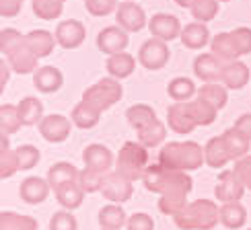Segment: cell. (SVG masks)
I'll return each instance as SVG.
<instances>
[{
  "label": "cell",
  "mask_w": 251,
  "mask_h": 230,
  "mask_svg": "<svg viewBox=\"0 0 251 230\" xmlns=\"http://www.w3.org/2000/svg\"><path fill=\"white\" fill-rule=\"evenodd\" d=\"M187 195H190V193H185V191L163 193V195L159 197V210H161V214L171 216V218L177 216L187 204H190V202H187Z\"/></svg>",
  "instance_id": "ab89813d"
},
{
  "label": "cell",
  "mask_w": 251,
  "mask_h": 230,
  "mask_svg": "<svg viewBox=\"0 0 251 230\" xmlns=\"http://www.w3.org/2000/svg\"><path fill=\"white\" fill-rule=\"evenodd\" d=\"M0 230H37V220L27 214L2 210L0 212Z\"/></svg>",
  "instance_id": "74e56055"
},
{
  "label": "cell",
  "mask_w": 251,
  "mask_h": 230,
  "mask_svg": "<svg viewBox=\"0 0 251 230\" xmlns=\"http://www.w3.org/2000/svg\"><path fill=\"white\" fill-rule=\"evenodd\" d=\"M124 2H134V0H124Z\"/></svg>",
  "instance_id": "9f6ffc18"
},
{
  "label": "cell",
  "mask_w": 251,
  "mask_h": 230,
  "mask_svg": "<svg viewBox=\"0 0 251 230\" xmlns=\"http://www.w3.org/2000/svg\"><path fill=\"white\" fill-rule=\"evenodd\" d=\"M97 222L101 230H122L126 228V222H128V214L124 212V207L120 204H109L99 210Z\"/></svg>",
  "instance_id": "4316f807"
},
{
  "label": "cell",
  "mask_w": 251,
  "mask_h": 230,
  "mask_svg": "<svg viewBox=\"0 0 251 230\" xmlns=\"http://www.w3.org/2000/svg\"><path fill=\"white\" fill-rule=\"evenodd\" d=\"M149 31L152 33V37L156 39H163V41H173V39H179L181 35V23L179 19L171 13H156L149 19Z\"/></svg>",
  "instance_id": "9a60e30c"
},
{
  "label": "cell",
  "mask_w": 251,
  "mask_h": 230,
  "mask_svg": "<svg viewBox=\"0 0 251 230\" xmlns=\"http://www.w3.org/2000/svg\"><path fill=\"white\" fill-rule=\"evenodd\" d=\"M149 148L140 142L128 140L124 142L116 156V169L120 175H124L130 181H142L144 171L149 169Z\"/></svg>",
  "instance_id": "8992f818"
},
{
  "label": "cell",
  "mask_w": 251,
  "mask_h": 230,
  "mask_svg": "<svg viewBox=\"0 0 251 230\" xmlns=\"http://www.w3.org/2000/svg\"><path fill=\"white\" fill-rule=\"evenodd\" d=\"M173 222L181 230H212L221 222V207L214 200H194L183 210L173 216Z\"/></svg>",
  "instance_id": "277c9868"
},
{
  "label": "cell",
  "mask_w": 251,
  "mask_h": 230,
  "mask_svg": "<svg viewBox=\"0 0 251 230\" xmlns=\"http://www.w3.org/2000/svg\"><path fill=\"white\" fill-rule=\"evenodd\" d=\"M167 125L175 134H192L198 128L185 103H173L167 107Z\"/></svg>",
  "instance_id": "44dd1931"
},
{
  "label": "cell",
  "mask_w": 251,
  "mask_h": 230,
  "mask_svg": "<svg viewBox=\"0 0 251 230\" xmlns=\"http://www.w3.org/2000/svg\"><path fill=\"white\" fill-rule=\"evenodd\" d=\"M245 193V185L239 179V175L235 173V169L223 171L218 175L216 185H214V197L221 204H228V202H241V197Z\"/></svg>",
  "instance_id": "7c38bea8"
},
{
  "label": "cell",
  "mask_w": 251,
  "mask_h": 230,
  "mask_svg": "<svg viewBox=\"0 0 251 230\" xmlns=\"http://www.w3.org/2000/svg\"><path fill=\"white\" fill-rule=\"evenodd\" d=\"M66 0H31V8L37 19L41 21H54L62 15Z\"/></svg>",
  "instance_id": "60d3db41"
},
{
  "label": "cell",
  "mask_w": 251,
  "mask_h": 230,
  "mask_svg": "<svg viewBox=\"0 0 251 230\" xmlns=\"http://www.w3.org/2000/svg\"><path fill=\"white\" fill-rule=\"evenodd\" d=\"M194 2H196V0H175V4L181 6V8H192Z\"/></svg>",
  "instance_id": "db71d44e"
},
{
  "label": "cell",
  "mask_w": 251,
  "mask_h": 230,
  "mask_svg": "<svg viewBox=\"0 0 251 230\" xmlns=\"http://www.w3.org/2000/svg\"><path fill=\"white\" fill-rule=\"evenodd\" d=\"M136 134H138V142L144 144L146 148H156V146H163L167 140V125L161 119H154Z\"/></svg>",
  "instance_id": "d590c367"
},
{
  "label": "cell",
  "mask_w": 251,
  "mask_h": 230,
  "mask_svg": "<svg viewBox=\"0 0 251 230\" xmlns=\"http://www.w3.org/2000/svg\"><path fill=\"white\" fill-rule=\"evenodd\" d=\"M126 230H154V220H152L151 214H146V212H136V214L128 216Z\"/></svg>",
  "instance_id": "c3c4849f"
},
{
  "label": "cell",
  "mask_w": 251,
  "mask_h": 230,
  "mask_svg": "<svg viewBox=\"0 0 251 230\" xmlns=\"http://www.w3.org/2000/svg\"><path fill=\"white\" fill-rule=\"evenodd\" d=\"M221 138H223V142H225L226 150H228V154H231L233 161H239V159H243V156L249 154L251 140L245 138V136L239 132V130L228 128V130H225V132L221 134Z\"/></svg>",
  "instance_id": "1f68e13d"
},
{
  "label": "cell",
  "mask_w": 251,
  "mask_h": 230,
  "mask_svg": "<svg viewBox=\"0 0 251 230\" xmlns=\"http://www.w3.org/2000/svg\"><path fill=\"white\" fill-rule=\"evenodd\" d=\"M218 8H221V2H218V0H196L190 8V13L198 23H210V21L218 15Z\"/></svg>",
  "instance_id": "b9f144b4"
},
{
  "label": "cell",
  "mask_w": 251,
  "mask_h": 230,
  "mask_svg": "<svg viewBox=\"0 0 251 230\" xmlns=\"http://www.w3.org/2000/svg\"><path fill=\"white\" fill-rule=\"evenodd\" d=\"M159 164L173 171H185V173L198 171L202 164H206L204 146H200L194 140L165 142L163 148L159 150Z\"/></svg>",
  "instance_id": "7a4b0ae2"
},
{
  "label": "cell",
  "mask_w": 251,
  "mask_h": 230,
  "mask_svg": "<svg viewBox=\"0 0 251 230\" xmlns=\"http://www.w3.org/2000/svg\"><path fill=\"white\" fill-rule=\"evenodd\" d=\"M179 39L187 49H204L212 41L210 29L206 27V23H198V21H194V23L183 27Z\"/></svg>",
  "instance_id": "7402d4cb"
},
{
  "label": "cell",
  "mask_w": 251,
  "mask_h": 230,
  "mask_svg": "<svg viewBox=\"0 0 251 230\" xmlns=\"http://www.w3.org/2000/svg\"><path fill=\"white\" fill-rule=\"evenodd\" d=\"M167 95L173 99V103H185V101H192L198 95V87L192 78L175 76L169 85H167Z\"/></svg>",
  "instance_id": "e575fe53"
},
{
  "label": "cell",
  "mask_w": 251,
  "mask_h": 230,
  "mask_svg": "<svg viewBox=\"0 0 251 230\" xmlns=\"http://www.w3.org/2000/svg\"><path fill=\"white\" fill-rule=\"evenodd\" d=\"M185 105H187V111H190L192 115V119L196 121L198 128H204V125H212L216 121V115H218V109L212 105V103H208L200 97H196L192 101H185Z\"/></svg>",
  "instance_id": "484cf974"
},
{
  "label": "cell",
  "mask_w": 251,
  "mask_h": 230,
  "mask_svg": "<svg viewBox=\"0 0 251 230\" xmlns=\"http://www.w3.org/2000/svg\"><path fill=\"white\" fill-rule=\"evenodd\" d=\"M17 109H19L21 123H23L25 128H31V125H39L41 119L46 117V115H44V103H41L37 97H25V99H21Z\"/></svg>",
  "instance_id": "f1b7e54d"
},
{
  "label": "cell",
  "mask_w": 251,
  "mask_h": 230,
  "mask_svg": "<svg viewBox=\"0 0 251 230\" xmlns=\"http://www.w3.org/2000/svg\"><path fill=\"white\" fill-rule=\"evenodd\" d=\"M171 58V49L167 46V41L151 37L146 39L138 49V62L140 66H144L146 70H161L167 66V62Z\"/></svg>",
  "instance_id": "ba28073f"
},
{
  "label": "cell",
  "mask_w": 251,
  "mask_h": 230,
  "mask_svg": "<svg viewBox=\"0 0 251 230\" xmlns=\"http://www.w3.org/2000/svg\"><path fill=\"white\" fill-rule=\"evenodd\" d=\"M10 72H13V68H10V64L2 58L0 60V91L4 92L6 85H8V80H10Z\"/></svg>",
  "instance_id": "f5cc1de1"
},
{
  "label": "cell",
  "mask_w": 251,
  "mask_h": 230,
  "mask_svg": "<svg viewBox=\"0 0 251 230\" xmlns=\"http://www.w3.org/2000/svg\"><path fill=\"white\" fill-rule=\"evenodd\" d=\"M126 119H128V123L138 132L159 117H156V113L151 105H146V103H136V105L128 107V111H126Z\"/></svg>",
  "instance_id": "f35d334b"
},
{
  "label": "cell",
  "mask_w": 251,
  "mask_h": 230,
  "mask_svg": "<svg viewBox=\"0 0 251 230\" xmlns=\"http://www.w3.org/2000/svg\"><path fill=\"white\" fill-rule=\"evenodd\" d=\"M124 97V87L118 78H101L95 85H91L85 92H82V101L89 103L91 107H95L97 111H107L111 109L116 103H120V99Z\"/></svg>",
  "instance_id": "52a82bcc"
},
{
  "label": "cell",
  "mask_w": 251,
  "mask_h": 230,
  "mask_svg": "<svg viewBox=\"0 0 251 230\" xmlns=\"http://www.w3.org/2000/svg\"><path fill=\"white\" fill-rule=\"evenodd\" d=\"M103 177H105V175H99V173L91 171V169H80L76 181H78L80 189L85 191V193H97V191H101Z\"/></svg>",
  "instance_id": "f6af8a7d"
},
{
  "label": "cell",
  "mask_w": 251,
  "mask_h": 230,
  "mask_svg": "<svg viewBox=\"0 0 251 230\" xmlns=\"http://www.w3.org/2000/svg\"><path fill=\"white\" fill-rule=\"evenodd\" d=\"M235 173L239 175V179L243 181L245 189L251 191V154L243 156V159L235 161Z\"/></svg>",
  "instance_id": "681fc988"
},
{
  "label": "cell",
  "mask_w": 251,
  "mask_h": 230,
  "mask_svg": "<svg viewBox=\"0 0 251 230\" xmlns=\"http://www.w3.org/2000/svg\"><path fill=\"white\" fill-rule=\"evenodd\" d=\"M221 224L228 230H239L247 224V210L241 202H228L221 206Z\"/></svg>",
  "instance_id": "d6a6232c"
},
{
  "label": "cell",
  "mask_w": 251,
  "mask_h": 230,
  "mask_svg": "<svg viewBox=\"0 0 251 230\" xmlns=\"http://www.w3.org/2000/svg\"><path fill=\"white\" fill-rule=\"evenodd\" d=\"M64 85V74H62V70L56 68V66H39L33 74V87L44 92V95H51V92H56L62 89Z\"/></svg>",
  "instance_id": "ffe728a7"
},
{
  "label": "cell",
  "mask_w": 251,
  "mask_h": 230,
  "mask_svg": "<svg viewBox=\"0 0 251 230\" xmlns=\"http://www.w3.org/2000/svg\"><path fill=\"white\" fill-rule=\"evenodd\" d=\"M249 230H251V228H249Z\"/></svg>",
  "instance_id": "680465c9"
},
{
  "label": "cell",
  "mask_w": 251,
  "mask_h": 230,
  "mask_svg": "<svg viewBox=\"0 0 251 230\" xmlns=\"http://www.w3.org/2000/svg\"><path fill=\"white\" fill-rule=\"evenodd\" d=\"M50 230H78V222L70 210H58L50 218Z\"/></svg>",
  "instance_id": "bcb514c9"
},
{
  "label": "cell",
  "mask_w": 251,
  "mask_h": 230,
  "mask_svg": "<svg viewBox=\"0 0 251 230\" xmlns=\"http://www.w3.org/2000/svg\"><path fill=\"white\" fill-rule=\"evenodd\" d=\"M78 173H80V171H78L72 162L60 161V162H56V164L50 166L46 179L50 181L51 191H56L58 187H62V185H66V183H70V181H76V179H78Z\"/></svg>",
  "instance_id": "83f0119b"
},
{
  "label": "cell",
  "mask_w": 251,
  "mask_h": 230,
  "mask_svg": "<svg viewBox=\"0 0 251 230\" xmlns=\"http://www.w3.org/2000/svg\"><path fill=\"white\" fill-rule=\"evenodd\" d=\"M204 161L210 169H225L233 161L221 136H214L204 144Z\"/></svg>",
  "instance_id": "603a6c76"
},
{
  "label": "cell",
  "mask_w": 251,
  "mask_h": 230,
  "mask_svg": "<svg viewBox=\"0 0 251 230\" xmlns=\"http://www.w3.org/2000/svg\"><path fill=\"white\" fill-rule=\"evenodd\" d=\"M218 2H231V0H218Z\"/></svg>",
  "instance_id": "11a10c76"
},
{
  "label": "cell",
  "mask_w": 251,
  "mask_h": 230,
  "mask_svg": "<svg viewBox=\"0 0 251 230\" xmlns=\"http://www.w3.org/2000/svg\"><path fill=\"white\" fill-rule=\"evenodd\" d=\"M51 193V187L48 179H41V177H27L25 181H21L19 187V197L29 206H37L44 204Z\"/></svg>",
  "instance_id": "ac0fdd59"
},
{
  "label": "cell",
  "mask_w": 251,
  "mask_h": 230,
  "mask_svg": "<svg viewBox=\"0 0 251 230\" xmlns=\"http://www.w3.org/2000/svg\"><path fill=\"white\" fill-rule=\"evenodd\" d=\"M99 193L111 204H126L134 193V181L126 179L118 171H111L103 177V185Z\"/></svg>",
  "instance_id": "9c48e42d"
},
{
  "label": "cell",
  "mask_w": 251,
  "mask_h": 230,
  "mask_svg": "<svg viewBox=\"0 0 251 230\" xmlns=\"http://www.w3.org/2000/svg\"><path fill=\"white\" fill-rule=\"evenodd\" d=\"M54 195H56L58 204L64 207V210L75 212L76 207L82 206V200H85V195H87V193L80 189L78 181H70V183H66V185L58 187V189L54 191Z\"/></svg>",
  "instance_id": "f546056e"
},
{
  "label": "cell",
  "mask_w": 251,
  "mask_h": 230,
  "mask_svg": "<svg viewBox=\"0 0 251 230\" xmlns=\"http://www.w3.org/2000/svg\"><path fill=\"white\" fill-rule=\"evenodd\" d=\"M251 78V70L245 62L235 60V62H225L221 82L228 91H241L247 87V82Z\"/></svg>",
  "instance_id": "d6986e66"
},
{
  "label": "cell",
  "mask_w": 251,
  "mask_h": 230,
  "mask_svg": "<svg viewBox=\"0 0 251 230\" xmlns=\"http://www.w3.org/2000/svg\"><path fill=\"white\" fill-rule=\"evenodd\" d=\"M82 162H85V169H91L99 175H107L111 169H116V156L105 144H89L82 150Z\"/></svg>",
  "instance_id": "8fae6325"
},
{
  "label": "cell",
  "mask_w": 251,
  "mask_h": 230,
  "mask_svg": "<svg viewBox=\"0 0 251 230\" xmlns=\"http://www.w3.org/2000/svg\"><path fill=\"white\" fill-rule=\"evenodd\" d=\"M233 128H235V130H239V132H241V134L245 136V138H249V140H251V113H243V115H239Z\"/></svg>",
  "instance_id": "816d5d0a"
},
{
  "label": "cell",
  "mask_w": 251,
  "mask_h": 230,
  "mask_svg": "<svg viewBox=\"0 0 251 230\" xmlns=\"http://www.w3.org/2000/svg\"><path fill=\"white\" fill-rule=\"evenodd\" d=\"M128 44H130L128 31H124L120 25H111V27L101 29L97 35V47H99V51H103V54H107V56L126 51Z\"/></svg>",
  "instance_id": "2e32d148"
},
{
  "label": "cell",
  "mask_w": 251,
  "mask_h": 230,
  "mask_svg": "<svg viewBox=\"0 0 251 230\" xmlns=\"http://www.w3.org/2000/svg\"><path fill=\"white\" fill-rule=\"evenodd\" d=\"M142 185L146 187V191L159 193V195L171 193V191L190 193L194 187V179L185 171H173L159 162H154V164H149V169L144 171Z\"/></svg>",
  "instance_id": "3957f363"
},
{
  "label": "cell",
  "mask_w": 251,
  "mask_h": 230,
  "mask_svg": "<svg viewBox=\"0 0 251 230\" xmlns=\"http://www.w3.org/2000/svg\"><path fill=\"white\" fill-rule=\"evenodd\" d=\"M105 68H107V74L111 78H118V80H124L134 74L136 70V58L128 51H120V54H113V56H107V62H105Z\"/></svg>",
  "instance_id": "cb8c5ba5"
},
{
  "label": "cell",
  "mask_w": 251,
  "mask_h": 230,
  "mask_svg": "<svg viewBox=\"0 0 251 230\" xmlns=\"http://www.w3.org/2000/svg\"><path fill=\"white\" fill-rule=\"evenodd\" d=\"M0 51L17 74H35V70L39 68V58L29 47L25 35H21L13 27L0 31Z\"/></svg>",
  "instance_id": "6da1fadb"
},
{
  "label": "cell",
  "mask_w": 251,
  "mask_h": 230,
  "mask_svg": "<svg viewBox=\"0 0 251 230\" xmlns=\"http://www.w3.org/2000/svg\"><path fill=\"white\" fill-rule=\"evenodd\" d=\"M208 103H212V105L221 111L226 103H228V89L223 85V82H204V85L198 89V95Z\"/></svg>",
  "instance_id": "8d00e7d4"
},
{
  "label": "cell",
  "mask_w": 251,
  "mask_h": 230,
  "mask_svg": "<svg viewBox=\"0 0 251 230\" xmlns=\"http://www.w3.org/2000/svg\"><path fill=\"white\" fill-rule=\"evenodd\" d=\"M19 128H23V123H21L17 105H10V103L4 105L2 103V107H0V132L10 136L19 132Z\"/></svg>",
  "instance_id": "7bdbcfd3"
},
{
  "label": "cell",
  "mask_w": 251,
  "mask_h": 230,
  "mask_svg": "<svg viewBox=\"0 0 251 230\" xmlns=\"http://www.w3.org/2000/svg\"><path fill=\"white\" fill-rule=\"evenodd\" d=\"M70 119H72V123H75L76 128L91 130V128H95V125L99 123L101 111H97L95 107H91L89 103H85V101L80 99L76 105H75V109L70 111Z\"/></svg>",
  "instance_id": "836d02e7"
},
{
  "label": "cell",
  "mask_w": 251,
  "mask_h": 230,
  "mask_svg": "<svg viewBox=\"0 0 251 230\" xmlns=\"http://www.w3.org/2000/svg\"><path fill=\"white\" fill-rule=\"evenodd\" d=\"M85 2H87V0H85Z\"/></svg>",
  "instance_id": "6f0895ef"
},
{
  "label": "cell",
  "mask_w": 251,
  "mask_h": 230,
  "mask_svg": "<svg viewBox=\"0 0 251 230\" xmlns=\"http://www.w3.org/2000/svg\"><path fill=\"white\" fill-rule=\"evenodd\" d=\"M25 39L29 47L35 51V56L41 60V58H48L51 51H54L56 47V35L51 33V31H46V29H33L29 31V33H25Z\"/></svg>",
  "instance_id": "d4e9b609"
},
{
  "label": "cell",
  "mask_w": 251,
  "mask_h": 230,
  "mask_svg": "<svg viewBox=\"0 0 251 230\" xmlns=\"http://www.w3.org/2000/svg\"><path fill=\"white\" fill-rule=\"evenodd\" d=\"M15 150H17V159H19V171H31L33 166H37L41 152L33 144H21Z\"/></svg>",
  "instance_id": "ee69618b"
},
{
  "label": "cell",
  "mask_w": 251,
  "mask_h": 230,
  "mask_svg": "<svg viewBox=\"0 0 251 230\" xmlns=\"http://www.w3.org/2000/svg\"><path fill=\"white\" fill-rule=\"evenodd\" d=\"M210 51L223 62H235L251 54V29L237 27L233 31L216 33L210 41Z\"/></svg>",
  "instance_id": "5b68a950"
},
{
  "label": "cell",
  "mask_w": 251,
  "mask_h": 230,
  "mask_svg": "<svg viewBox=\"0 0 251 230\" xmlns=\"http://www.w3.org/2000/svg\"><path fill=\"white\" fill-rule=\"evenodd\" d=\"M72 119L66 117V115H60V113H51V115H46L41 123L37 125L39 128V134L41 138L46 142H51V144H62L70 138V132H72Z\"/></svg>",
  "instance_id": "30bf717a"
},
{
  "label": "cell",
  "mask_w": 251,
  "mask_h": 230,
  "mask_svg": "<svg viewBox=\"0 0 251 230\" xmlns=\"http://www.w3.org/2000/svg\"><path fill=\"white\" fill-rule=\"evenodd\" d=\"M56 41L60 47L64 49H76L85 44V37H87V29L85 25L76 19H66V21H60L56 31Z\"/></svg>",
  "instance_id": "5bb4252c"
},
{
  "label": "cell",
  "mask_w": 251,
  "mask_h": 230,
  "mask_svg": "<svg viewBox=\"0 0 251 230\" xmlns=\"http://www.w3.org/2000/svg\"><path fill=\"white\" fill-rule=\"evenodd\" d=\"M19 171V159H17V150L10 148L8 142V134L0 132V179H10L15 173Z\"/></svg>",
  "instance_id": "4dcf8cb0"
},
{
  "label": "cell",
  "mask_w": 251,
  "mask_h": 230,
  "mask_svg": "<svg viewBox=\"0 0 251 230\" xmlns=\"http://www.w3.org/2000/svg\"><path fill=\"white\" fill-rule=\"evenodd\" d=\"M116 23L128 31V33H138L144 27H149V17L144 8L136 2H120L116 10Z\"/></svg>",
  "instance_id": "4fadbf2b"
},
{
  "label": "cell",
  "mask_w": 251,
  "mask_h": 230,
  "mask_svg": "<svg viewBox=\"0 0 251 230\" xmlns=\"http://www.w3.org/2000/svg\"><path fill=\"white\" fill-rule=\"evenodd\" d=\"M223 68H225V62L218 56H214L212 51L196 56L194 60V74L202 82H221Z\"/></svg>",
  "instance_id": "e0dca14e"
},
{
  "label": "cell",
  "mask_w": 251,
  "mask_h": 230,
  "mask_svg": "<svg viewBox=\"0 0 251 230\" xmlns=\"http://www.w3.org/2000/svg\"><path fill=\"white\" fill-rule=\"evenodd\" d=\"M23 2L25 0H0V15L4 19H10V17H17L23 8Z\"/></svg>",
  "instance_id": "f907efd6"
},
{
  "label": "cell",
  "mask_w": 251,
  "mask_h": 230,
  "mask_svg": "<svg viewBox=\"0 0 251 230\" xmlns=\"http://www.w3.org/2000/svg\"><path fill=\"white\" fill-rule=\"evenodd\" d=\"M85 8L93 17H107L118 10V0H87Z\"/></svg>",
  "instance_id": "7dc6e473"
}]
</instances>
